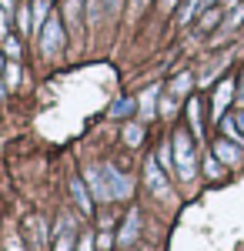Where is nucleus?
<instances>
[{"mask_svg":"<svg viewBox=\"0 0 244 251\" xmlns=\"http://www.w3.org/2000/svg\"><path fill=\"white\" fill-rule=\"evenodd\" d=\"M171 144H174V164H177L181 181H191V177H194V171H197V164H194V144H191V134H188V131H177Z\"/></svg>","mask_w":244,"mask_h":251,"instance_id":"f257e3e1","label":"nucleus"},{"mask_svg":"<svg viewBox=\"0 0 244 251\" xmlns=\"http://www.w3.org/2000/svg\"><path fill=\"white\" fill-rule=\"evenodd\" d=\"M60 47H64V27L57 17H47L44 30H40V50L47 57H54V54H60Z\"/></svg>","mask_w":244,"mask_h":251,"instance_id":"f03ea898","label":"nucleus"},{"mask_svg":"<svg viewBox=\"0 0 244 251\" xmlns=\"http://www.w3.org/2000/svg\"><path fill=\"white\" fill-rule=\"evenodd\" d=\"M84 181H87V188H91V194H94L97 201H114V198H111V184H107V174H104V168L91 164V168H87V174H84Z\"/></svg>","mask_w":244,"mask_h":251,"instance_id":"7ed1b4c3","label":"nucleus"},{"mask_svg":"<svg viewBox=\"0 0 244 251\" xmlns=\"http://www.w3.org/2000/svg\"><path fill=\"white\" fill-rule=\"evenodd\" d=\"M104 174H107V184H111V198L114 201H124V198L131 194V177L121 174L114 164H104Z\"/></svg>","mask_w":244,"mask_h":251,"instance_id":"20e7f679","label":"nucleus"},{"mask_svg":"<svg viewBox=\"0 0 244 251\" xmlns=\"http://www.w3.org/2000/svg\"><path fill=\"white\" fill-rule=\"evenodd\" d=\"M144 177H147V188L154 194H168V177H164L161 161H154V157H150L147 164H144Z\"/></svg>","mask_w":244,"mask_h":251,"instance_id":"39448f33","label":"nucleus"},{"mask_svg":"<svg viewBox=\"0 0 244 251\" xmlns=\"http://www.w3.org/2000/svg\"><path fill=\"white\" fill-rule=\"evenodd\" d=\"M74 221H71V214H64L60 221H57V245L54 251H74Z\"/></svg>","mask_w":244,"mask_h":251,"instance_id":"423d86ee","label":"nucleus"},{"mask_svg":"<svg viewBox=\"0 0 244 251\" xmlns=\"http://www.w3.org/2000/svg\"><path fill=\"white\" fill-rule=\"evenodd\" d=\"M214 157L224 161V164H238L241 161V148L231 144V141H214Z\"/></svg>","mask_w":244,"mask_h":251,"instance_id":"0eeeda50","label":"nucleus"},{"mask_svg":"<svg viewBox=\"0 0 244 251\" xmlns=\"http://www.w3.org/2000/svg\"><path fill=\"white\" fill-rule=\"evenodd\" d=\"M137 231H141V214L131 211L127 221H124V228H121V234H117V245H131L134 238H137Z\"/></svg>","mask_w":244,"mask_h":251,"instance_id":"6e6552de","label":"nucleus"},{"mask_svg":"<svg viewBox=\"0 0 244 251\" xmlns=\"http://www.w3.org/2000/svg\"><path fill=\"white\" fill-rule=\"evenodd\" d=\"M71 194H74L77 208H80L84 214H91V194H87V184H84L80 177H74V181H71Z\"/></svg>","mask_w":244,"mask_h":251,"instance_id":"1a4fd4ad","label":"nucleus"},{"mask_svg":"<svg viewBox=\"0 0 244 251\" xmlns=\"http://www.w3.org/2000/svg\"><path fill=\"white\" fill-rule=\"evenodd\" d=\"M231 91H234V80H224V84L218 87V94H214V117H221V114H224L227 100H231Z\"/></svg>","mask_w":244,"mask_h":251,"instance_id":"9d476101","label":"nucleus"},{"mask_svg":"<svg viewBox=\"0 0 244 251\" xmlns=\"http://www.w3.org/2000/svg\"><path fill=\"white\" fill-rule=\"evenodd\" d=\"M17 27H20V37L34 34V10H30L27 3H20V7H17Z\"/></svg>","mask_w":244,"mask_h":251,"instance_id":"9b49d317","label":"nucleus"},{"mask_svg":"<svg viewBox=\"0 0 244 251\" xmlns=\"http://www.w3.org/2000/svg\"><path fill=\"white\" fill-rule=\"evenodd\" d=\"M134 111H137V100L134 97H121V100H114L111 117H131Z\"/></svg>","mask_w":244,"mask_h":251,"instance_id":"f8f14e48","label":"nucleus"},{"mask_svg":"<svg viewBox=\"0 0 244 251\" xmlns=\"http://www.w3.org/2000/svg\"><path fill=\"white\" fill-rule=\"evenodd\" d=\"M40 228H44V221H40L37 214H30V218H27V231H30V245H34V248H44V234H40Z\"/></svg>","mask_w":244,"mask_h":251,"instance_id":"ddd939ff","label":"nucleus"},{"mask_svg":"<svg viewBox=\"0 0 244 251\" xmlns=\"http://www.w3.org/2000/svg\"><path fill=\"white\" fill-rule=\"evenodd\" d=\"M154 100H157V87H147V91L141 94V100H137V111L144 117H150L154 114Z\"/></svg>","mask_w":244,"mask_h":251,"instance_id":"4468645a","label":"nucleus"},{"mask_svg":"<svg viewBox=\"0 0 244 251\" xmlns=\"http://www.w3.org/2000/svg\"><path fill=\"white\" fill-rule=\"evenodd\" d=\"M20 77H24V71L17 67V60H10V64L3 67V84H7V87H20Z\"/></svg>","mask_w":244,"mask_h":251,"instance_id":"2eb2a0df","label":"nucleus"},{"mask_svg":"<svg viewBox=\"0 0 244 251\" xmlns=\"http://www.w3.org/2000/svg\"><path fill=\"white\" fill-rule=\"evenodd\" d=\"M47 3H50V0H34V7H30V10H34V30L47 24Z\"/></svg>","mask_w":244,"mask_h":251,"instance_id":"dca6fc26","label":"nucleus"},{"mask_svg":"<svg viewBox=\"0 0 244 251\" xmlns=\"http://www.w3.org/2000/svg\"><path fill=\"white\" fill-rule=\"evenodd\" d=\"M3 54H7V57H10V60H17L20 54H24V47H20V40H17V37H10V34H7V37H3Z\"/></svg>","mask_w":244,"mask_h":251,"instance_id":"f3484780","label":"nucleus"},{"mask_svg":"<svg viewBox=\"0 0 244 251\" xmlns=\"http://www.w3.org/2000/svg\"><path fill=\"white\" fill-rule=\"evenodd\" d=\"M188 117H191L194 134H201V104H197V100H188Z\"/></svg>","mask_w":244,"mask_h":251,"instance_id":"a211bd4d","label":"nucleus"},{"mask_svg":"<svg viewBox=\"0 0 244 251\" xmlns=\"http://www.w3.org/2000/svg\"><path fill=\"white\" fill-rule=\"evenodd\" d=\"M141 137H144V127H141V124H131V127L124 131V141H127L131 148H137V144H141Z\"/></svg>","mask_w":244,"mask_h":251,"instance_id":"6ab92c4d","label":"nucleus"},{"mask_svg":"<svg viewBox=\"0 0 244 251\" xmlns=\"http://www.w3.org/2000/svg\"><path fill=\"white\" fill-rule=\"evenodd\" d=\"M197 7H201V0H184V7H181L177 20H181V24H188V20L194 17V10H197Z\"/></svg>","mask_w":244,"mask_h":251,"instance_id":"aec40b11","label":"nucleus"},{"mask_svg":"<svg viewBox=\"0 0 244 251\" xmlns=\"http://www.w3.org/2000/svg\"><path fill=\"white\" fill-rule=\"evenodd\" d=\"M188 87H191V74H181L171 84V94H188Z\"/></svg>","mask_w":244,"mask_h":251,"instance_id":"412c9836","label":"nucleus"},{"mask_svg":"<svg viewBox=\"0 0 244 251\" xmlns=\"http://www.w3.org/2000/svg\"><path fill=\"white\" fill-rule=\"evenodd\" d=\"M218 20H221V10H204V17H201V30H211Z\"/></svg>","mask_w":244,"mask_h":251,"instance_id":"4be33fe9","label":"nucleus"},{"mask_svg":"<svg viewBox=\"0 0 244 251\" xmlns=\"http://www.w3.org/2000/svg\"><path fill=\"white\" fill-rule=\"evenodd\" d=\"M171 154H174V144H164V148H161V154H157V161H161V168H164V171H171V164H174Z\"/></svg>","mask_w":244,"mask_h":251,"instance_id":"5701e85b","label":"nucleus"},{"mask_svg":"<svg viewBox=\"0 0 244 251\" xmlns=\"http://www.w3.org/2000/svg\"><path fill=\"white\" fill-rule=\"evenodd\" d=\"M204 171L211 174V177H218V174H221V168H218V157H207V161H204Z\"/></svg>","mask_w":244,"mask_h":251,"instance_id":"b1692460","label":"nucleus"},{"mask_svg":"<svg viewBox=\"0 0 244 251\" xmlns=\"http://www.w3.org/2000/svg\"><path fill=\"white\" fill-rule=\"evenodd\" d=\"M94 248V238H91V234H84V238H80V248L77 251H91Z\"/></svg>","mask_w":244,"mask_h":251,"instance_id":"393cba45","label":"nucleus"},{"mask_svg":"<svg viewBox=\"0 0 244 251\" xmlns=\"http://www.w3.org/2000/svg\"><path fill=\"white\" fill-rule=\"evenodd\" d=\"M0 37H7V10L0 7Z\"/></svg>","mask_w":244,"mask_h":251,"instance_id":"a878e982","label":"nucleus"},{"mask_svg":"<svg viewBox=\"0 0 244 251\" xmlns=\"http://www.w3.org/2000/svg\"><path fill=\"white\" fill-rule=\"evenodd\" d=\"M234 124H238V131L244 134V111H238V114H234Z\"/></svg>","mask_w":244,"mask_h":251,"instance_id":"bb28decb","label":"nucleus"},{"mask_svg":"<svg viewBox=\"0 0 244 251\" xmlns=\"http://www.w3.org/2000/svg\"><path fill=\"white\" fill-rule=\"evenodd\" d=\"M7 251H24V248L17 245V238H10V241H7Z\"/></svg>","mask_w":244,"mask_h":251,"instance_id":"cd10ccee","label":"nucleus"},{"mask_svg":"<svg viewBox=\"0 0 244 251\" xmlns=\"http://www.w3.org/2000/svg\"><path fill=\"white\" fill-rule=\"evenodd\" d=\"M104 3H107V10H117L121 7V0H104Z\"/></svg>","mask_w":244,"mask_h":251,"instance_id":"c85d7f7f","label":"nucleus"},{"mask_svg":"<svg viewBox=\"0 0 244 251\" xmlns=\"http://www.w3.org/2000/svg\"><path fill=\"white\" fill-rule=\"evenodd\" d=\"M14 3H17V0H0V7H3V10H10Z\"/></svg>","mask_w":244,"mask_h":251,"instance_id":"c756f323","label":"nucleus"},{"mask_svg":"<svg viewBox=\"0 0 244 251\" xmlns=\"http://www.w3.org/2000/svg\"><path fill=\"white\" fill-rule=\"evenodd\" d=\"M161 7H164V10H171V7H174V0H161Z\"/></svg>","mask_w":244,"mask_h":251,"instance_id":"7c9ffc66","label":"nucleus"},{"mask_svg":"<svg viewBox=\"0 0 244 251\" xmlns=\"http://www.w3.org/2000/svg\"><path fill=\"white\" fill-rule=\"evenodd\" d=\"M134 7H144V0H134Z\"/></svg>","mask_w":244,"mask_h":251,"instance_id":"2f4dec72","label":"nucleus"},{"mask_svg":"<svg viewBox=\"0 0 244 251\" xmlns=\"http://www.w3.org/2000/svg\"><path fill=\"white\" fill-rule=\"evenodd\" d=\"M0 71H3V57H0Z\"/></svg>","mask_w":244,"mask_h":251,"instance_id":"473e14b6","label":"nucleus"},{"mask_svg":"<svg viewBox=\"0 0 244 251\" xmlns=\"http://www.w3.org/2000/svg\"><path fill=\"white\" fill-rule=\"evenodd\" d=\"M0 97H3V84H0Z\"/></svg>","mask_w":244,"mask_h":251,"instance_id":"72a5a7b5","label":"nucleus"},{"mask_svg":"<svg viewBox=\"0 0 244 251\" xmlns=\"http://www.w3.org/2000/svg\"><path fill=\"white\" fill-rule=\"evenodd\" d=\"M204 3H207V0H204Z\"/></svg>","mask_w":244,"mask_h":251,"instance_id":"f704fd0d","label":"nucleus"}]
</instances>
